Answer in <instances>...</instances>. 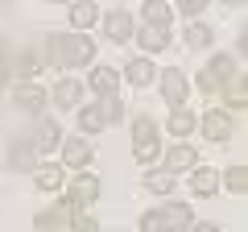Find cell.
Segmentation results:
<instances>
[{
	"instance_id": "cell-1",
	"label": "cell",
	"mask_w": 248,
	"mask_h": 232,
	"mask_svg": "<svg viewBox=\"0 0 248 232\" xmlns=\"http://www.w3.org/2000/svg\"><path fill=\"white\" fill-rule=\"evenodd\" d=\"M95 58V42L87 33H54L50 37V63L54 66H87Z\"/></svg>"
},
{
	"instance_id": "cell-2",
	"label": "cell",
	"mask_w": 248,
	"mask_h": 232,
	"mask_svg": "<svg viewBox=\"0 0 248 232\" xmlns=\"http://www.w3.org/2000/svg\"><path fill=\"white\" fill-rule=\"evenodd\" d=\"M186 228H190V203H178V199L141 215V232H186Z\"/></svg>"
},
{
	"instance_id": "cell-3",
	"label": "cell",
	"mask_w": 248,
	"mask_h": 232,
	"mask_svg": "<svg viewBox=\"0 0 248 232\" xmlns=\"http://www.w3.org/2000/svg\"><path fill=\"white\" fill-rule=\"evenodd\" d=\"M120 112H124V104L116 99V91H112V96L79 108V129H83V133H99V129H108L112 120H120Z\"/></svg>"
},
{
	"instance_id": "cell-4",
	"label": "cell",
	"mask_w": 248,
	"mask_h": 232,
	"mask_svg": "<svg viewBox=\"0 0 248 232\" xmlns=\"http://www.w3.org/2000/svg\"><path fill=\"white\" fill-rule=\"evenodd\" d=\"M133 158L141 166L157 162V125H153V116H137L133 120Z\"/></svg>"
},
{
	"instance_id": "cell-5",
	"label": "cell",
	"mask_w": 248,
	"mask_h": 232,
	"mask_svg": "<svg viewBox=\"0 0 248 232\" xmlns=\"http://www.w3.org/2000/svg\"><path fill=\"white\" fill-rule=\"evenodd\" d=\"M161 96H166L170 108H186V99H190V83H186V75L178 71V66H166V71H161Z\"/></svg>"
},
{
	"instance_id": "cell-6",
	"label": "cell",
	"mask_w": 248,
	"mask_h": 232,
	"mask_svg": "<svg viewBox=\"0 0 248 232\" xmlns=\"http://www.w3.org/2000/svg\"><path fill=\"white\" fill-rule=\"evenodd\" d=\"M75 224V203H66L62 199L58 207H46V212H37V220H33V228H42V232H50V228H71Z\"/></svg>"
},
{
	"instance_id": "cell-7",
	"label": "cell",
	"mask_w": 248,
	"mask_h": 232,
	"mask_svg": "<svg viewBox=\"0 0 248 232\" xmlns=\"http://www.w3.org/2000/svg\"><path fill=\"white\" fill-rule=\"evenodd\" d=\"M203 133H207V141H232V133H236V120H232L223 108H211V112L203 116Z\"/></svg>"
},
{
	"instance_id": "cell-8",
	"label": "cell",
	"mask_w": 248,
	"mask_h": 232,
	"mask_svg": "<svg viewBox=\"0 0 248 232\" xmlns=\"http://www.w3.org/2000/svg\"><path fill=\"white\" fill-rule=\"evenodd\" d=\"M91 199H99V179L95 174H79V179L66 187V203H75V207H87Z\"/></svg>"
},
{
	"instance_id": "cell-9",
	"label": "cell",
	"mask_w": 248,
	"mask_h": 232,
	"mask_svg": "<svg viewBox=\"0 0 248 232\" xmlns=\"http://www.w3.org/2000/svg\"><path fill=\"white\" fill-rule=\"evenodd\" d=\"M219 96H223V104H228V108H244V104H248V87H244V71H240V66L223 79Z\"/></svg>"
},
{
	"instance_id": "cell-10",
	"label": "cell",
	"mask_w": 248,
	"mask_h": 232,
	"mask_svg": "<svg viewBox=\"0 0 248 232\" xmlns=\"http://www.w3.org/2000/svg\"><path fill=\"white\" fill-rule=\"evenodd\" d=\"M13 99H17V108H21V112H29V116H37L46 108V91L33 87V83H25V79H21V87H17V96H13Z\"/></svg>"
},
{
	"instance_id": "cell-11",
	"label": "cell",
	"mask_w": 248,
	"mask_h": 232,
	"mask_svg": "<svg viewBox=\"0 0 248 232\" xmlns=\"http://www.w3.org/2000/svg\"><path fill=\"white\" fill-rule=\"evenodd\" d=\"M190 166H199L195 145H174V149L166 153V170H170V174H186Z\"/></svg>"
},
{
	"instance_id": "cell-12",
	"label": "cell",
	"mask_w": 248,
	"mask_h": 232,
	"mask_svg": "<svg viewBox=\"0 0 248 232\" xmlns=\"http://www.w3.org/2000/svg\"><path fill=\"white\" fill-rule=\"evenodd\" d=\"M190 191H195L199 199L215 195V191H219V170H215V166H199L195 174H190Z\"/></svg>"
},
{
	"instance_id": "cell-13",
	"label": "cell",
	"mask_w": 248,
	"mask_h": 232,
	"mask_svg": "<svg viewBox=\"0 0 248 232\" xmlns=\"http://www.w3.org/2000/svg\"><path fill=\"white\" fill-rule=\"evenodd\" d=\"M104 29H108L112 42H128V37H133V17H128L124 9H112V13L104 17Z\"/></svg>"
},
{
	"instance_id": "cell-14",
	"label": "cell",
	"mask_w": 248,
	"mask_h": 232,
	"mask_svg": "<svg viewBox=\"0 0 248 232\" xmlns=\"http://www.w3.org/2000/svg\"><path fill=\"white\" fill-rule=\"evenodd\" d=\"M62 166H91V141L71 137V141L62 145Z\"/></svg>"
},
{
	"instance_id": "cell-15",
	"label": "cell",
	"mask_w": 248,
	"mask_h": 232,
	"mask_svg": "<svg viewBox=\"0 0 248 232\" xmlns=\"http://www.w3.org/2000/svg\"><path fill=\"white\" fill-rule=\"evenodd\" d=\"M9 166H13V170H33V166H37V145H33V141H13Z\"/></svg>"
},
{
	"instance_id": "cell-16",
	"label": "cell",
	"mask_w": 248,
	"mask_h": 232,
	"mask_svg": "<svg viewBox=\"0 0 248 232\" xmlns=\"http://www.w3.org/2000/svg\"><path fill=\"white\" fill-rule=\"evenodd\" d=\"M95 21H99V4L95 0H75L71 4V25L75 29H91Z\"/></svg>"
},
{
	"instance_id": "cell-17",
	"label": "cell",
	"mask_w": 248,
	"mask_h": 232,
	"mask_svg": "<svg viewBox=\"0 0 248 232\" xmlns=\"http://www.w3.org/2000/svg\"><path fill=\"white\" fill-rule=\"evenodd\" d=\"M116 87H120V71H116V66H95V71H91V91L112 96Z\"/></svg>"
},
{
	"instance_id": "cell-18",
	"label": "cell",
	"mask_w": 248,
	"mask_h": 232,
	"mask_svg": "<svg viewBox=\"0 0 248 232\" xmlns=\"http://www.w3.org/2000/svg\"><path fill=\"white\" fill-rule=\"evenodd\" d=\"M79 96H83V83L79 79H58V83H54V104H58V108H75Z\"/></svg>"
},
{
	"instance_id": "cell-19",
	"label": "cell",
	"mask_w": 248,
	"mask_h": 232,
	"mask_svg": "<svg viewBox=\"0 0 248 232\" xmlns=\"http://www.w3.org/2000/svg\"><path fill=\"white\" fill-rule=\"evenodd\" d=\"M42 66H46V63H42V54H37L33 46H29V50H21V58H17V66H9V71L17 75V79H33V75L42 71Z\"/></svg>"
},
{
	"instance_id": "cell-20",
	"label": "cell",
	"mask_w": 248,
	"mask_h": 232,
	"mask_svg": "<svg viewBox=\"0 0 248 232\" xmlns=\"http://www.w3.org/2000/svg\"><path fill=\"white\" fill-rule=\"evenodd\" d=\"M211 42H215L211 25H203V21H190V25H186V46H190V50H207Z\"/></svg>"
},
{
	"instance_id": "cell-21",
	"label": "cell",
	"mask_w": 248,
	"mask_h": 232,
	"mask_svg": "<svg viewBox=\"0 0 248 232\" xmlns=\"http://www.w3.org/2000/svg\"><path fill=\"white\" fill-rule=\"evenodd\" d=\"M58 120H42L37 125V137H33V145H37V153H50V149H58Z\"/></svg>"
},
{
	"instance_id": "cell-22",
	"label": "cell",
	"mask_w": 248,
	"mask_h": 232,
	"mask_svg": "<svg viewBox=\"0 0 248 232\" xmlns=\"http://www.w3.org/2000/svg\"><path fill=\"white\" fill-rule=\"evenodd\" d=\"M124 75H128L133 87H149V83H153V63H149V58H133V63L124 66Z\"/></svg>"
},
{
	"instance_id": "cell-23",
	"label": "cell",
	"mask_w": 248,
	"mask_h": 232,
	"mask_svg": "<svg viewBox=\"0 0 248 232\" xmlns=\"http://www.w3.org/2000/svg\"><path fill=\"white\" fill-rule=\"evenodd\" d=\"M137 42H141V50H166L170 29H166V25H145L141 33H137Z\"/></svg>"
},
{
	"instance_id": "cell-24",
	"label": "cell",
	"mask_w": 248,
	"mask_h": 232,
	"mask_svg": "<svg viewBox=\"0 0 248 232\" xmlns=\"http://www.w3.org/2000/svg\"><path fill=\"white\" fill-rule=\"evenodd\" d=\"M195 112H186V108H174V112H170V120H166V129L174 137H186V133H195Z\"/></svg>"
},
{
	"instance_id": "cell-25",
	"label": "cell",
	"mask_w": 248,
	"mask_h": 232,
	"mask_svg": "<svg viewBox=\"0 0 248 232\" xmlns=\"http://www.w3.org/2000/svg\"><path fill=\"white\" fill-rule=\"evenodd\" d=\"M145 25H166L170 29V17H174V13H170V4H161V0H145Z\"/></svg>"
},
{
	"instance_id": "cell-26",
	"label": "cell",
	"mask_w": 248,
	"mask_h": 232,
	"mask_svg": "<svg viewBox=\"0 0 248 232\" xmlns=\"http://www.w3.org/2000/svg\"><path fill=\"white\" fill-rule=\"evenodd\" d=\"M62 179H66V174H62V166H42V170L33 174V182H37L42 191H58Z\"/></svg>"
},
{
	"instance_id": "cell-27",
	"label": "cell",
	"mask_w": 248,
	"mask_h": 232,
	"mask_svg": "<svg viewBox=\"0 0 248 232\" xmlns=\"http://www.w3.org/2000/svg\"><path fill=\"white\" fill-rule=\"evenodd\" d=\"M145 187L153 191V195H170V191H174V174H170V170H153V174H145Z\"/></svg>"
},
{
	"instance_id": "cell-28",
	"label": "cell",
	"mask_w": 248,
	"mask_h": 232,
	"mask_svg": "<svg viewBox=\"0 0 248 232\" xmlns=\"http://www.w3.org/2000/svg\"><path fill=\"white\" fill-rule=\"evenodd\" d=\"M199 87H203L207 96H219V87H223V75H215L211 66H203V71H199Z\"/></svg>"
},
{
	"instance_id": "cell-29",
	"label": "cell",
	"mask_w": 248,
	"mask_h": 232,
	"mask_svg": "<svg viewBox=\"0 0 248 232\" xmlns=\"http://www.w3.org/2000/svg\"><path fill=\"white\" fill-rule=\"evenodd\" d=\"M223 182H228V191L244 195V187H248V170H244V166H232V170H228V179H223Z\"/></svg>"
},
{
	"instance_id": "cell-30",
	"label": "cell",
	"mask_w": 248,
	"mask_h": 232,
	"mask_svg": "<svg viewBox=\"0 0 248 232\" xmlns=\"http://www.w3.org/2000/svg\"><path fill=\"white\" fill-rule=\"evenodd\" d=\"M207 66H211L215 75H223V79H228V75L236 71V58H228V54H215V58H211V63H207Z\"/></svg>"
},
{
	"instance_id": "cell-31",
	"label": "cell",
	"mask_w": 248,
	"mask_h": 232,
	"mask_svg": "<svg viewBox=\"0 0 248 232\" xmlns=\"http://www.w3.org/2000/svg\"><path fill=\"white\" fill-rule=\"evenodd\" d=\"M71 228H75V232H95L99 224H95V215H87L83 207H75V224H71Z\"/></svg>"
},
{
	"instance_id": "cell-32",
	"label": "cell",
	"mask_w": 248,
	"mask_h": 232,
	"mask_svg": "<svg viewBox=\"0 0 248 232\" xmlns=\"http://www.w3.org/2000/svg\"><path fill=\"white\" fill-rule=\"evenodd\" d=\"M178 9H182L186 17H199V13L207 9V0H178Z\"/></svg>"
},
{
	"instance_id": "cell-33",
	"label": "cell",
	"mask_w": 248,
	"mask_h": 232,
	"mask_svg": "<svg viewBox=\"0 0 248 232\" xmlns=\"http://www.w3.org/2000/svg\"><path fill=\"white\" fill-rule=\"evenodd\" d=\"M9 79V63H4V54H0V83Z\"/></svg>"
},
{
	"instance_id": "cell-34",
	"label": "cell",
	"mask_w": 248,
	"mask_h": 232,
	"mask_svg": "<svg viewBox=\"0 0 248 232\" xmlns=\"http://www.w3.org/2000/svg\"><path fill=\"white\" fill-rule=\"evenodd\" d=\"M223 4H244V0H223Z\"/></svg>"
},
{
	"instance_id": "cell-35",
	"label": "cell",
	"mask_w": 248,
	"mask_h": 232,
	"mask_svg": "<svg viewBox=\"0 0 248 232\" xmlns=\"http://www.w3.org/2000/svg\"><path fill=\"white\" fill-rule=\"evenodd\" d=\"M0 54H4V37H0Z\"/></svg>"
}]
</instances>
